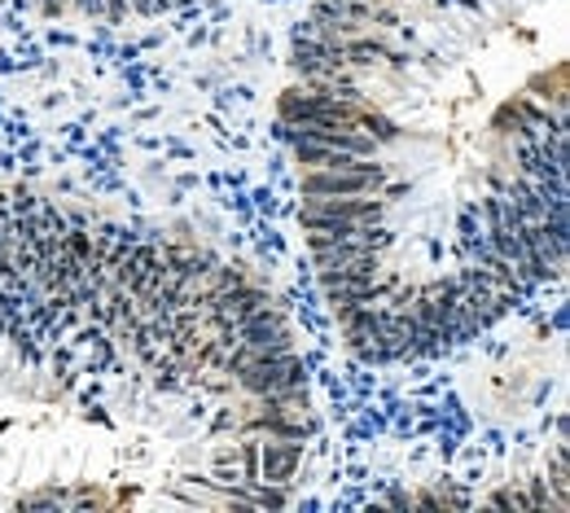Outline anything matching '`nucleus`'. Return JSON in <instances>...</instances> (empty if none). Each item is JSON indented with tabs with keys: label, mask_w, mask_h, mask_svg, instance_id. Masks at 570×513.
Here are the masks:
<instances>
[{
	"label": "nucleus",
	"mask_w": 570,
	"mask_h": 513,
	"mask_svg": "<svg viewBox=\"0 0 570 513\" xmlns=\"http://www.w3.org/2000/svg\"><path fill=\"white\" fill-rule=\"evenodd\" d=\"M391 185V167L377 158H364L352 171L338 167H303L298 194L303 198H356V194H382Z\"/></svg>",
	"instance_id": "1"
},
{
	"label": "nucleus",
	"mask_w": 570,
	"mask_h": 513,
	"mask_svg": "<svg viewBox=\"0 0 570 513\" xmlns=\"http://www.w3.org/2000/svg\"><path fill=\"white\" fill-rule=\"evenodd\" d=\"M391 216V198L377 194H356V198H303L298 207V224L316 228L330 220H356V224H382Z\"/></svg>",
	"instance_id": "2"
},
{
	"label": "nucleus",
	"mask_w": 570,
	"mask_h": 513,
	"mask_svg": "<svg viewBox=\"0 0 570 513\" xmlns=\"http://www.w3.org/2000/svg\"><path fill=\"white\" fill-rule=\"evenodd\" d=\"M298 470H303V443L259 440V483L289 487Z\"/></svg>",
	"instance_id": "3"
},
{
	"label": "nucleus",
	"mask_w": 570,
	"mask_h": 513,
	"mask_svg": "<svg viewBox=\"0 0 570 513\" xmlns=\"http://www.w3.org/2000/svg\"><path fill=\"white\" fill-rule=\"evenodd\" d=\"M128 13H132L128 0H101V18H106V22H124Z\"/></svg>",
	"instance_id": "4"
},
{
	"label": "nucleus",
	"mask_w": 570,
	"mask_h": 513,
	"mask_svg": "<svg viewBox=\"0 0 570 513\" xmlns=\"http://www.w3.org/2000/svg\"><path fill=\"white\" fill-rule=\"evenodd\" d=\"M128 4H132L137 18H154V13H167L171 9V0H128Z\"/></svg>",
	"instance_id": "5"
}]
</instances>
